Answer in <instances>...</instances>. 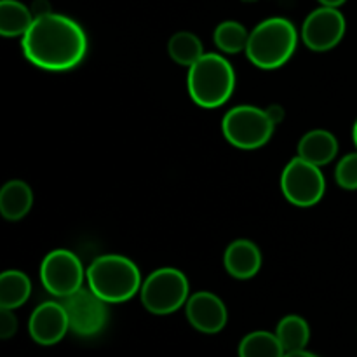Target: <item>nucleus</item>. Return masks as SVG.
Here are the masks:
<instances>
[{
  "mask_svg": "<svg viewBox=\"0 0 357 357\" xmlns=\"http://www.w3.org/2000/svg\"><path fill=\"white\" fill-rule=\"evenodd\" d=\"M40 281L51 295L66 298L82 288L84 267L72 251H51L40 265Z\"/></svg>",
  "mask_w": 357,
  "mask_h": 357,
  "instance_id": "8",
  "label": "nucleus"
},
{
  "mask_svg": "<svg viewBox=\"0 0 357 357\" xmlns=\"http://www.w3.org/2000/svg\"><path fill=\"white\" fill-rule=\"evenodd\" d=\"M31 338L40 345H54L70 330L68 314L63 303L45 302L31 312L28 323Z\"/></svg>",
  "mask_w": 357,
  "mask_h": 357,
  "instance_id": "11",
  "label": "nucleus"
},
{
  "mask_svg": "<svg viewBox=\"0 0 357 357\" xmlns=\"http://www.w3.org/2000/svg\"><path fill=\"white\" fill-rule=\"evenodd\" d=\"M188 94L202 108H218L227 103L236 87V72L223 56L208 52L188 68Z\"/></svg>",
  "mask_w": 357,
  "mask_h": 357,
  "instance_id": "4",
  "label": "nucleus"
},
{
  "mask_svg": "<svg viewBox=\"0 0 357 357\" xmlns=\"http://www.w3.org/2000/svg\"><path fill=\"white\" fill-rule=\"evenodd\" d=\"M187 317L192 326L201 333L215 335L225 328L227 307L209 291H199L187 300Z\"/></svg>",
  "mask_w": 357,
  "mask_h": 357,
  "instance_id": "12",
  "label": "nucleus"
},
{
  "mask_svg": "<svg viewBox=\"0 0 357 357\" xmlns=\"http://www.w3.org/2000/svg\"><path fill=\"white\" fill-rule=\"evenodd\" d=\"M63 305L68 314L70 330L79 337H93L107 324V302L91 289L80 288L73 295L66 296Z\"/></svg>",
  "mask_w": 357,
  "mask_h": 357,
  "instance_id": "9",
  "label": "nucleus"
},
{
  "mask_svg": "<svg viewBox=\"0 0 357 357\" xmlns=\"http://www.w3.org/2000/svg\"><path fill=\"white\" fill-rule=\"evenodd\" d=\"M31 293V282L26 274L20 271H6L0 275V307L17 309L23 305Z\"/></svg>",
  "mask_w": 357,
  "mask_h": 357,
  "instance_id": "17",
  "label": "nucleus"
},
{
  "mask_svg": "<svg viewBox=\"0 0 357 357\" xmlns=\"http://www.w3.org/2000/svg\"><path fill=\"white\" fill-rule=\"evenodd\" d=\"M352 136H354V143H356V149H357V121L354 124V131H352Z\"/></svg>",
  "mask_w": 357,
  "mask_h": 357,
  "instance_id": "26",
  "label": "nucleus"
},
{
  "mask_svg": "<svg viewBox=\"0 0 357 357\" xmlns=\"http://www.w3.org/2000/svg\"><path fill=\"white\" fill-rule=\"evenodd\" d=\"M345 35V17L337 7H319L305 17L302 40L309 49L324 52L333 49Z\"/></svg>",
  "mask_w": 357,
  "mask_h": 357,
  "instance_id": "10",
  "label": "nucleus"
},
{
  "mask_svg": "<svg viewBox=\"0 0 357 357\" xmlns=\"http://www.w3.org/2000/svg\"><path fill=\"white\" fill-rule=\"evenodd\" d=\"M275 335H278L279 342L286 352L303 351L309 344L310 328L303 317L286 316L279 321Z\"/></svg>",
  "mask_w": 357,
  "mask_h": 357,
  "instance_id": "18",
  "label": "nucleus"
},
{
  "mask_svg": "<svg viewBox=\"0 0 357 357\" xmlns=\"http://www.w3.org/2000/svg\"><path fill=\"white\" fill-rule=\"evenodd\" d=\"M17 330V319L10 309H2L0 307V338L7 340L13 337Z\"/></svg>",
  "mask_w": 357,
  "mask_h": 357,
  "instance_id": "23",
  "label": "nucleus"
},
{
  "mask_svg": "<svg viewBox=\"0 0 357 357\" xmlns=\"http://www.w3.org/2000/svg\"><path fill=\"white\" fill-rule=\"evenodd\" d=\"M35 16L24 3L17 0L0 2V35L2 37H23L33 24Z\"/></svg>",
  "mask_w": 357,
  "mask_h": 357,
  "instance_id": "16",
  "label": "nucleus"
},
{
  "mask_svg": "<svg viewBox=\"0 0 357 357\" xmlns=\"http://www.w3.org/2000/svg\"><path fill=\"white\" fill-rule=\"evenodd\" d=\"M335 180L345 190H357V152L349 153L337 164Z\"/></svg>",
  "mask_w": 357,
  "mask_h": 357,
  "instance_id": "22",
  "label": "nucleus"
},
{
  "mask_svg": "<svg viewBox=\"0 0 357 357\" xmlns=\"http://www.w3.org/2000/svg\"><path fill=\"white\" fill-rule=\"evenodd\" d=\"M33 206V192L21 180H10L0 190V213L9 222H17Z\"/></svg>",
  "mask_w": 357,
  "mask_h": 357,
  "instance_id": "15",
  "label": "nucleus"
},
{
  "mask_svg": "<svg viewBox=\"0 0 357 357\" xmlns=\"http://www.w3.org/2000/svg\"><path fill=\"white\" fill-rule=\"evenodd\" d=\"M275 121L268 110L251 105H241L225 114L222 131L227 142L241 150H257L264 146L274 132Z\"/></svg>",
  "mask_w": 357,
  "mask_h": 357,
  "instance_id": "5",
  "label": "nucleus"
},
{
  "mask_svg": "<svg viewBox=\"0 0 357 357\" xmlns=\"http://www.w3.org/2000/svg\"><path fill=\"white\" fill-rule=\"evenodd\" d=\"M167 52L173 58V61H176L181 66H188V68L206 54L201 38L190 31L174 33L167 44Z\"/></svg>",
  "mask_w": 357,
  "mask_h": 357,
  "instance_id": "20",
  "label": "nucleus"
},
{
  "mask_svg": "<svg viewBox=\"0 0 357 357\" xmlns=\"http://www.w3.org/2000/svg\"><path fill=\"white\" fill-rule=\"evenodd\" d=\"M284 354L278 335L268 331H253L239 345V357H284Z\"/></svg>",
  "mask_w": 357,
  "mask_h": 357,
  "instance_id": "19",
  "label": "nucleus"
},
{
  "mask_svg": "<svg viewBox=\"0 0 357 357\" xmlns=\"http://www.w3.org/2000/svg\"><path fill=\"white\" fill-rule=\"evenodd\" d=\"M284 357H317L316 354H312V352H307L305 349L303 351H295V352H286Z\"/></svg>",
  "mask_w": 357,
  "mask_h": 357,
  "instance_id": "24",
  "label": "nucleus"
},
{
  "mask_svg": "<svg viewBox=\"0 0 357 357\" xmlns=\"http://www.w3.org/2000/svg\"><path fill=\"white\" fill-rule=\"evenodd\" d=\"M21 47L24 58L37 68L65 72L84 59L87 37L73 20L47 13L35 17L30 30L21 37Z\"/></svg>",
  "mask_w": 357,
  "mask_h": 357,
  "instance_id": "1",
  "label": "nucleus"
},
{
  "mask_svg": "<svg viewBox=\"0 0 357 357\" xmlns=\"http://www.w3.org/2000/svg\"><path fill=\"white\" fill-rule=\"evenodd\" d=\"M250 33L244 28V24L237 21H223L215 30V44L218 49L227 54H237V52L246 51Z\"/></svg>",
  "mask_w": 357,
  "mask_h": 357,
  "instance_id": "21",
  "label": "nucleus"
},
{
  "mask_svg": "<svg viewBox=\"0 0 357 357\" xmlns=\"http://www.w3.org/2000/svg\"><path fill=\"white\" fill-rule=\"evenodd\" d=\"M281 188L293 206L310 208L323 199L326 181L319 166L307 162L302 157H295L282 171Z\"/></svg>",
  "mask_w": 357,
  "mask_h": 357,
  "instance_id": "7",
  "label": "nucleus"
},
{
  "mask_svg": "<svg viewBox=\"0 0 357 357\" xmlns=\"http://www.w3.org/2000/svg\"><path fill=\"white\" fill-rule=\"evenodd\" d=\"M321 2V6H326V7H340V6H344L345 2H347V0H319Z\"/></svg>",
  "mask_w": 357,
  "mask_h": 357,
  "instance_id": "25",
  "label": "nucleus"
},
{
  "mask_svg": "<svg viewBox=\"0 0 357 357\" xmlns=\"http://www.w3.org/2000/svg\"><path fill=\"white\" fill-rule=\"evenodd\" d=\"M91 291L107 303L131 300L142 289V274L135 261L121 255H103L89 265L86 272Z\"/></svg>",
  "mask_w": 357,
  "mask_h": 357,
  "instance_id": "2",
  "label": "nucleus"
},
{
  "mask_svg": "<svg viewBox=\"0 0 357 357\" xmlns=\"http://www.w3.org/2000/svg\"><path fill=\"white\" fill-rule=\"evenodd\" d=\"M227 272L236 279H251L261 267V253L255 243L248 239L234 241L223 255Z\"/></svg>",
  "mask_w": 357,
  "mask_h": 357,
  "instance_id": "13",
  "label": "nucleus"
},
{
  "mask_svg": "<svg viewBox=\"0 0 357 357\" xmlns=\"http://www.w3.org/2000/svg\"><path fill=\"white\" fill-rule=\"evenodd\" d=\"M188 300L187 275L173 267L152 272L142 284V303L157 316L173 314Z\"/></svg>",
  "mask_w": 357,
  "mask_h": 357,
  "instance_id": "6",
  "label": "nucleus"
},
{
  "mask_svg": "<svg viewBox=\"0 0 357 357\" xmlns=\"http://www.w3.org/2000/svg\"><path fill=\"white\" fill-rule=\"evenodd\" d=\"M298 33L286 17H268L255 26L248 40L246 56L261 70H275L289 61L296 49Z\"/></svg>",
  "mask_w": 357,
  "mask_h": 357,
  "instance_id": "3",
  "label": "nucleus"
},
{
  "mask_svg": "<svg viewBox=\"0 0 357 357\" xmlns=\"http://www.w3.org/2000/svg\"><path fill=\"white\" fill-rule=\"evenodd\" d=\"M338 142L335 135L324 129H314L307 132L298 143V157L314 166H326L337 157Z\"/></svg>",
  "mask_w": 357,
  "mask_h": 357,
  "instance_id": "14",
  "label": "nucleus"
}]
</instances>
